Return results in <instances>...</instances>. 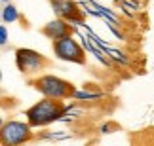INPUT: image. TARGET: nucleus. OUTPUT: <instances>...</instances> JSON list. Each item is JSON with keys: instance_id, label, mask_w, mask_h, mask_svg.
Instances as JSON below:
<instances>
[{"instance_id": "1", "label": "nucleus", "mask_w": 154, "mask_h": 146, "mask_svg": "<svg viewBox=\"0 0 154 146\" xmlns=\"http://www.w3.org/2000/svg\"><path fill=\"white\" fill-rule=\"evenodd\" d=\"M65 110H67V106L61 103V99L44 97L42 101L32 104L25 112V116H27V121L32 127H44V125H50L51 121L61 120Z\"/></svg>"}, {"instance_id": "2", "label": "nucleus", "mask_w": 154, "mask_h": 146, "mask_svg": "<svg viewBox=\"0 0 154 146\" xmlns=\"http://www.w3.org/2000/svg\"><path fill=\"white\" fill-rule=\"evenodd\" d=\"M32 85L42 93L44 97H51V99H70L74 95V85L70 82L63 80V78H57V76H51V74H44V76H38L36 80H32Z\"/></svg>"}, {"instance_id": "3", "label": "nucleus", "mask_w": 154, "mask_h": 146, "mask_svg": "<svg viewBox=\"0 0 154 146\" xmlns=\"http://www.w3.org/2000/svg\"><path fill=\"white\" fill-rule=\"evenodd\" d=\"M32 125L25 124V121H17V120H10L2 125L0 131V139H2L4 146H17L23 142H29L32 139Z\"/></svg>"}, {"instance_id": "4", "label": "nucleus", "mask_w": 154, "mask_h": 146, "mask_svg": "<svg viewBox=\"0 0 154 146\" xmlns=\"http://www.w3.org/2000/svg\"><path fill=\"white\" fill-rule=\"evenodd\" d=\"M53 53L61 61L78 63V65H84L86 63V51L72 38V34H69L65 38H59V40H53Z\"/></svg>"}, {"instance_id": "5", "label": "nucleus", "mask_w": 154, "mask_h": 146, "mask_svg": "<svg viewBox=\"0 0 154 146\" xmlns=\"http://www.w3.org/2000/svg\"><path fill=\"white\" fill-rule=\"evenodd\" d=\"M15 65L23 74H38L50 65V61L34 49L19 48L15 49Z\"/></svg>"}, {"instance_id": "6", "label": "nucleus", "mask_w": 154, "mask_h": 146, "mask_svg": "<svg viewBox=\"0 0 154 146\" xmlns=\"http://www.w3.org/2000/svg\"><path fill=\"white\" fill-rule=\"evenodd\" d=\"M72 28H74V27L70 25L67 19L57 17V19L46 23L40 32H42L44 36H48L50 40H59V38H65V36H69V34H72Z\"/></svg>"}, {"instance_id": "7", "label": "nucleus", "mask_w": 154, "mask_h": 146, "mask_svg": "<svg viewBox=\"0 0 154 146\" xmlns=\"http://www.w3.org/2000/svg\"><path fill=\"white\" fill-rule=\"evenodd\" d=\"M50 6H51L53 13L57 17H63V19H70V17L82 13L74 0H50Z\"/></svg>"}, {"instance_id": "8", "label": "nucleus", "mask_w": 154, "mask_h": 146, "mask_svg": "<svg viewBox=\"0 0 154 146\" xmlns=\"http://www.w3.org/2000/svg\"><path fill=\"white\" fill-rule=\"evenodd\" d=\"M105 49H106V53L110 55V59L118 63V65H124V67H128V65H131V59L124 53V51L120 49H114V48H109V46H105Z\"/></svg>"}, {"instance_id": "9", "label": "nucleus", "mask_w": 154, "mask_h": 146, "mask_svg": "<svg viewBox=\"0 0 154 146\" xmlns=\"http://www.w3.org/2000/svg\"><path fill=\"white\" fill-rule=\"evenodd\" d=\"M76 101H93V99H99L103 97L101 91H90V89H82V91H74L72 95Z\"/></svg>"}, {"instance_id": "10", "label": "nucleus", "mask_w": 154, "mask_h": 146, "mask_svg": "<svg viewBox=\"0 0 154 146\" xmlns=\"http://www.w3.org/2000/svg\"><path fill=\"white\" fill-rule=\"evenodd\" d=\"M2 19H4V23H14V21L19 19V13H17V10L11 4H8L2 10Z\"/></svg>"}, {"instance_id": "11", "label": "nucleus", "mask_w": 154, "mask_h": 146, "mask_svg": "<svg viewBox=\"0 0 154 146\" xmlns=\"http://www.w3.org/2000/svg\"><path fill=\"white\" fill-rule=\"evenodd\" d=\"M118 127H120L118 124H114V121H109V124H103L101 127H99V131H101V133H112V131H116Z\"/></svg>"}, {"instance_id": "12", "label": "nucleus", "mask_w": 154, "mask_h": 146, "mask_svg": "<svg viewBox=\"0 0 154 146\" xmlns=\"http://www.w3.org/2000/svg\"><path fill=\"white\" fill-rule=\"evenodd\" d=\"M0 44H2V46L8 44V31H6V25L0 27Z\"/></svg>"}, {"instance_id": "13", "label": "nucleus", "mask_w": 154, "mask_h": 146, "mask_svg": "<svg viewBox=\"0 0 154 146\" xmlns=\"http://www.w3.org/2000/svg\"><path fill=\"white\" fill-rule=\"evenodd\" d=\"M4 2H8V0H4Z\"/></svg>"}]
</instances>
